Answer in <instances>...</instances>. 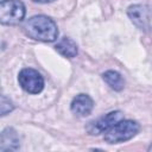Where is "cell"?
<instances>
[{"instance_id": "obj_1", "label": "cell", "mask_w": 152, "mask_h": 152, "mask_svg": "<svg viewBox=\"0 0 152 152\" xmlns=\"http://www.w3.org/2000/svg\"><path fill=\"white\" fill-rule=\"evenodd\" d=\"M25 34L34 40L51 43L58 37V28L56 23L46 15L31 17L23 26Z\"/></svg>"}, {"instance_id": "obj_2", "label": "cell", "mask_w": 152, "mask_h": 152, "mask_svg": "<svg viewBox=\"0 0 152 152\" xmlns=\"http://www.w3.org/2000/svg\"><path fill=\"white\" fill-rule=\"evenodd\" d=\"M140 131V125L134 120H120L104 132V140L108 144H120L135 137Z\"/></svg>"}, {"instance_id": "obj_3", "label": "cell", "mask_w": 152, "mask_h": 152, "mask_svg": "<svg viewBox=\"0 0 152 152\" xmlns=\"http://www.w3.org/2000/svg\"><path fill=\"white\" fill-rule=\"evenodd\" d=\"M25 5L20 0H2L0 1V24L18 25L25 18Z\"/></svg>"}, {"instance_id": "obj_4", "label": "cell", "mask_w": 152, "mask_h": 152, "mask_svg": "<svg viewBox=\"0 0 152 152\" xmlns=\"http://www.w3.org/2000/svg\"><path fill=\"white\" fill-rule=\"evenodd\" d=\"M20 87L28 94H39L44 88L43 76L32 68H24L18 75Z\"/></svg>"}, {"instance_id": "obj_5", "label": "cell", "mask_w": 152, "mask_h": 152, "mask_svg": "<svg viewBox=\"0 0 152 152\" xmlns=\"http://www.w3.org/2000/svg\"><path fill=\"white\" fill-rule=\"evenodd\" d=\"M121 119H124V115H122V113L120 110L110 112V113L99 118L97 120L89 122V125L87 126V132L89 134H91V135L101 134V133L108 131L112 126H114Z\"/></svg>"}, {"instance_id": "obj_6", "label": "cell", "mask_w": 152, "mask_h": 152, "mask_svg": "<svg viewBox=\"0 0 152 152\" xmlns=\"http://www.w3.org/2000/svg\"><path fill=\"white\" fill-rule=\"evenodd\" d=\"M127 14L132 23L142 31L150 28V8L145 5H132L127 10Z\"/></svg>"}, {"instance_id": "obj_7", "label": "cell", "mask_w": 152, "mask_h": 152, "mask_svg": "<svg viewBox=\"0 0 152 152\" xmlns=\"http://www.w3.org/2000/svg\"><path fill=\"white\" fill-rule=\"evenodd\" d=\"M94 108V101L93 99L87 94H78L74 97L70 104V109L74 114L77 116L84 118L88 116Z\"/></svg>"}, {"instance_id": "obj_8", "label": "cell", "mask_w": 152, "mask_h": 152, "mask_svg": "<svg viewBox=\"0 0 152 152\" xmlns=\"http://www.w3.org/2000/svg\"><path fill=\"white\" fill-rule=\"evenodd\" d=\"M20 147L18 132L12 127H6L0 133V151H17Z\"/></svg>"}, {"instance_id": "obj_9", "label": "cell", "mask_w": 152, "mask_h": 152, "mask_svg": "<svg viewBox=\"0 0 152 152\" xmlns=\"http://www.w3.org/2000/svg\"><path fill=\"white\" fill-rule=\"evenodd\" d=\"M55 49H56L62 56H64V57H66V58H74V57L77 55V52H78L76 43H75L71 38H68V37L62 38V39L56 44Z\"/></svg>"}, {"instance_id": "obj_10", "label": "cell", "mask_w": 152, "mask_h": 152, "mask_svg": "<svg viewBox=\"0 0 152 152\" xmlns=\"http://www.w3.org/2000/svg\"><path fill=\"white\" fill-rule=\"evenodd\" d=\"M102 78L103 81L114 90L116 91H120L124 89L125 87V81H124V77L118 72V71H114V70H108L106 72L102 74Z\"/></svg>"}, {"instance_id": "obj_11", "label": "cell", "mask_w": 152, "mask_h": 152, "mask_svg": "<svg viewBox=\"0 0 152 152\" xmlns=\"http://www.w3.org/2000/svg\"><path fill=\"white\" fill-rule=\"evenodd\" d=\"M13 109H14L13 102L7 96L0 94V116H4V115L10 114Z\"/></svg>"}, {"instance_id": "obj_12", "label": "cell", "mask_w": 152, "mask_h": 152, "mask_svg": "<svg viewBox=\"0 0 152 152\" xmlns=\"http://www.w3.org/2000/svg\"><path fill=\"white\" fill-rule=\"evenodd\" d=\"M34 2H39V4H48V2H52L55 0H32Z\"/></svg>"}]
</instances>
